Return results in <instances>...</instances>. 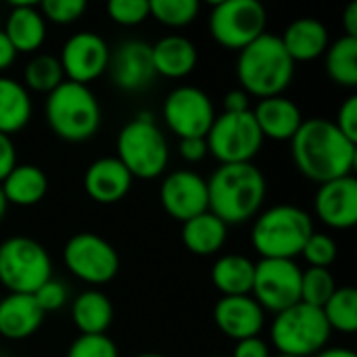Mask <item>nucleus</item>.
Masks as SVG:
<instances>
[{
  "instance_id": "nucleus-11",
  "label": "nucleus",
  "mask_w": 357,
  "mask_h": 357,
  "mask_svg": "<svg viewBox=\"0 0 357 357\" xmlns=\"http://www.w3.org/2000/svg\"><path fill=\"white\" fill-rule=\"evenodd\" d=\"M65 268L86 284H107L119 272V253L96 232L73 234L63 249Z\"/></svg>"
},
{
  "instance_id": "nucleus-39",
  "label": "nucleus",
  "mask_w": 357,
  "mask_h": 357,
  "mask_svg": "<svg viewBox=\"0 0 357 357\" xmlns=\"http://www.w3.org/2000/svg\"><path fill=\"white\" fill-rule=\"evenodd\" d=\"M33 299L38 303V307L48 314V312H56V310H63L69 301V289L63 280H56V278H50L48 282H44L36 293H33Z\"/></svg>"
},
{
  "instance_id": "nucleus-35",
  "label": "nucleus",
  "mask_w": 357,
  "mask_h": 357,
  "mask_svg": "<svg viewBox=\"0 0 357 357\" xmlns=\"http://www.w3.org/2000/svg\"><path fill=\"white\" fill-rule=\"evenodd\" d=\"M107 13L113 23L134 27L151 17V4L149 0H111L107 4Z\"/></svg>"
},
{
  "instance_id": "nucleus-10",
  "label": "nucleus",
  "mask_w": 357,
  "mask_h": 357,
  "mask_svg": "<svg viewBox=\"0 0 357 357\" xmlns=\"http://www.w3.org/2000/svg\"><path fill=\"white\" fill-rule=\"evenodd\" d=\"M266 25L268 13L257 0H222L209 13L211 38L228 50L241 52L266 33Z\"/></svg>"
},
{
  "instance_id": "nucleus-15",
  "label": "nucleus",
  "mask_w": 357,
  "mask_h": 357,
  "mask_svg": "<svg viewBox=\"0 0 357 357\" xmlns=\"http://www.w3.org/2000/svg\"><path fill=\"white\" fill-rule=\"evenodd\" d=\"M159 201L169 218L184 224L209 211L207 180L192 169H176L161 182Z\"/></svg>"
},
{
  "instance_id": "nucleus-9",
  "label": "nucleus",
  "mask_w": 357,
  "mask_h": 357,
  "mask_svg": "<svg viewBox=\"0 0 357 357\" xmlns=\"http://www.w3.org/2000/svg\"><path fill=\"white\" fill-rule=\"evenodd\" d=\"M207 153H211L222 165L234 163H253L259 155L264 136L255 123V117L249 111L243 113H220L215 115L207 136Z\"/></svg>"
},
{
  "instance_id": "nucleus-44",
  "label": "nucleus",
  "mask_w": 357,
  "mask_h": 357,
  "mask_svg": "<svg viewBox=\"0 0 357 357\" xmlns=\"http://www.w3.org/2000/svg\"><path fill=\"white\" fill-rule=\"evenodd\" d=\"M243 111H249V94L241 88H234L224 96V113H243Z\"/></svg>"
},
{
  "instance_id": "nucleus-16",
  "label": "nucleus",
  "mask_w": 357,
  "mask_h": 357,
  "mask_svg": "<svg viewBox=\"0 0 357 357\" xmlns=\"http://www.w3.org/2000/svg\"><path fill=\"white\" fill-rule=\"evenodd\" d=\"M111 82L123 92H142L155 79V67L151 56V44L140 40H128L115 48L109 56Z\"/></svg>"
},
{
  "instance_id": "nucleus-19",
  "label": "nucleus",
  "mask_w": 357,
  "mask_h": 357,
  "mask_svg": "<svg viewBox=\"0 0 357 357\" xmlns=\"http://www.w3.org/2000/svg\"><path fill=\"white\" fill-rule=\"evenodd\" d=\"M132 184V174L117 157H100L92 161L84 174V190L98 205H115L123 201Z\"/></svg>"
},
{
  "instance_id": "nucleus-5",
  "label": "nucleus",
  "mask_w": 357,
  "mask_h": 357,
  "mask_svg": "<svg viewBox=\"0 0 357 357\" xmlns=\"http://www.w3.org/2000/svg\"><path fill=\"white\" fill-rule=\"evenodd\" d=\"M44 115L52 134L67 142L90 140L102 119L100 102L90 86L67 79L46 96Z\"/></svg>"
},
{
  "instance_id": "nucleus-33",
  "label": "nucleus",
  "mask_w": 357,
  "mask_h": 357,
  "mask_svg": "<svg viewBox=\"0 0 357 357\" xmlns=\"http://www.w3.org/2000/svg\"><path fill=\"white\" fill-rule=\"evenodd\" d=\"M335 291L337 282L328 268H307L301 272V303L322 310Z\"/></svg>"
},
{
  "instance_id": "nucleus-30",
  "label": "nucleus",
  "mask_w": 357,
  "mask_h": 357,
  "mask_svg": "<svg viewBox=\"0 0 357 357\" xmlns=\"http://www.w3.org/2000/svg\"><path fill=\"white\" fill-rule=\"evenodd\" d=\"M326 73L341 88H357V38L343 36L326 48Z\"/></svg>"
},
{
  "instance_id": "nucleus-43",
  "label": "nucleus",
  "mask_w": 357,
  "mask_h": 357,
  "mask_svg": "<svg viewBox=\"0 0 357 357\" xmlns=\"http://www.w3.org/2000/svg\"><path fill=\"white\" fill-rule=\"evenodd\" d=\"M180 155L188 163H199L207 157V142L205 138H186L180 140Z\"/></svg>"
},
{
  "instance_id": "nucleus-1",
  "label": "nucleus",
  "mask_w": 357,
  "mask_h": 357,
  "mask_svg": "<svg viewBox=\"0 0 357 357\" xmlns=\"http://www.w3.org/2000/svg\"><path fill=\"white\" fill-rule=\"evenodd\" d=\"M295 167L312 182L326 184L351 176L357 159V142L349 140L331 119L312 117L301 123L291 140Z\"/></svg>"
},
{
  "instance_id": "nucleus-28",
  "label": "nucleus",
  "mask_w": 357,
  "mask_h": 357,
  "mask_svg": "<svg viewBox=\"0 0 357 357\" xmlns=\"http://www.w3.org/2000/svg\"><path fill=\"white\" fill-rule=\"evenodd\" d=\"M253 278H255V261L238 253H228L218 257L211 268V282L222 293V297L251 295Z\"/></svg>"
},
{
  "instance_id": "nucleus-29",
  "label": "nucleus",
  "mask_w": 357,
  "mask_h": 357,
  "mask_svg": "<svg viewBox=\"0 0 357 357\" xmlns=\"http://www.w3.org/2000/svg\"><path fill=\"white\" fill-rule=\"evenodd\" d=\"M33 113L31 96L27 88L13 79L0 75V134H15L23 130Z\"/></svg>"
},
{
  "instance_id": "nucleus-48",
  "label": "nucleus",
  "mask_w": 357,
  "mask_h": 357,
  "mask_svg": "<svg viewBox=\"0 0 357 357\" xmlns=\"http://www.w3.org/2000/svg\"><path fill=\"white\" fill-rule=\"evenodd\" d=\"M6 209H8V203H6L4 192H2V188H0V222H2V218L6 215Z\"/></svg>"
},
{
  "instance_id": "nucleus-2",
  "label": "nucleus",
  "mask_w": 357,
  "mask_h": 357,
  "mask_svg": "<svg viewBox=\"0 0 357 357\" xmlns=\"http://www.w3.org/2000/svg\"><path fill=\"white\" fill-rule=\"evenodd\" d=\"M268 182L253 163L220 165L207 180L209 211L226 226L253 220L264 207Z\"/></svg>"
},
{
  "instance_id": "nucleus-47",
  "label": "nucleus",
  "mask_w": 357,
  "mask_h": 357,
  "mask_svg": "<svg viewBox=\"0 0 357 357\" xmlns=\"http://www.w3.org/2000/svg\"><path fill=\"white\" fill-rule=\"evenodd\" d=\"M314 357H357L356 351H351V349H347V347H326V349H322L318 356Z\"/></svg>"
},
{
  "instance_id": "nucleus-7",
  "label": "nucleus",
  "mask_w": 357,
  "mask_h": 357,
  "mask_svg": "<svg viewBox=\"0 0 357 357\" xmlns=\"http://www.w3.org/2000/svg\"><path fill=\"white\" fill-rule=\"evenodd\" d=\"M331 326L322 310L297 303L274 316L270 339L278 354L293 357L318 356L331 341Z\"/></svg>"
},
{
  "instance_id": "nucleus-24",
  "label": "nucleus",
  "mask_w": 357,
  "mask_h": 357,
  "mask_svg": "<svg viewBox=\"0 0 357 357\" xmlns=\"http://www.w3.org/2000/svg\"><path fill=\"white\" fill-rule=\"evenodd\" d=\"M151 56L155 75L167 77V79H182L190 75L199 63V50L192 40L186 36H165L151 44Z\"/></svg>"
},
{
  "instance_id": "nucleus-46",
  "label": "nucleus",
  "mask_w": 357,
  "mask_h": 357,
  "mask_svg": "<svg viewBox=\"0 0 357 357\" xmlns=\"http://www.w3.org/2000/svg\"><path fill=\"white\" fill-rule=\"evenodd\" d=\"M343 29L345 36L349 38H357V2H349L345 13H343Z\"/></svg>"
},
{
  "instance_id": "nucleus-17",
  "label": "nucleus",
  "mask_w": 357,
  "mask_h": 357,
  "mask_svg": "<svg viewBox=\"0 0 357 357\" xmlns=\"http://www.w3.org/2000/svg\"><path fill=\"white\" fill-rule=\"evenodd\" d=\"M316 218L333 230H349L357 224V180L351 176L318 186L314 197Z\"/></svg>"
},
{
  "instance_id": "nucleus-21",
  "label": "nucleus",
  "mask_w": 357,
  "mask_h": 357,
  "mask_svg": "<svg viewBox=\"0 0 357 357\" xmlns=\"http://www.w3.org/2000/svg\"><path fill=\"white\" fill-rule=\"evenodd\" d=\"M287 54L293 59V63H307L324 56L326 48L331 46V33L328 27L314 17H301L289 23L278 36Z\"/></svg>"
},
{
  "instance_id": "nucleus-4",
  "label": "nucleus",
  "mask_w": 357,
  "mask_h": 357,
  "mask_svg": "<svg viewBox=\"0 0 357 357\" xmlns=\"http://www.w3.org/2000/svg\"><path fill=\"white\" fill-rule=\"evenodd\" d=\"M314 222L297 205H274L257 213L251 228V245L261 259H295L301 255Z\"/></svg>"
},
{
  "instance_id": "nucleus-31",
  "label": "nucleus",
  "mask_w": 357,
  "mask_h": 357,
  "mask_svg": "<svg viewBox=\"0 0 357 357\" xmlns=\"http://www.w3.org/2000/svg\"><path fill=\"white\" fill-rule=\"evenodd\" d=\"M331 331L354 335L357 331V291L354 287H337L333 297L322 307Z\"/></svg>"
},
{
  "instance_id": "nucleus-25",
  "label": "nucleus",
  "mask_w": 357,
  "mask_h": 357,
  "mask_svg": "<svg viewBox=\"0 0 357 357\" xmlns=\"http://www.w3.org/2000/svg\"><path fill=\"white\" fill-rule=\"evenodd\" d=\"M4 199L15 207H33L48 192L46 174L31 163H17L13 172L0 182Z\"/></svg>"
},
{
  "instance_id": "nucleus-22",
  "label": "nucleus",
  "mask_w": 357,
  "mask_h": 357,
  "mask_svg": "<svg viewBox=\"0 0 357 357\" xmlns=\"http://www.w3.org/2000/svg\"><path fill=\"white\" fill-rule=\"evenodd\" d=\"M44 316L33 295L8 293L0 297V337L8 341L29 339L40 331Z\"/></svg>"
},
{
  "instance_id": "nucleus-41",
  "label": "nucleus",
  "mask_w": 357,
  "mask_h": 357,
  "mask_svg": "<svg viewBox=\"0 0 357 357\" xmlns=\"http://www.w3.org/2000/svg\"><path fill=\"white\" fill-rule=\"evenodd\" d=\"M232 357H272L270 356V347L266 341H261L259 337H251V339H243L236 341Z\"/></svg>"
},
{
  "instance_id": "nucleus-18",
  "label": "nucleus",
  "mask_w": 357,
  "mask_h": 357,
  "mask_svg": "<svg viewBox=\"0 0 357 357\" xmlns=\"http://www.w3.org/2000/svg\"><path fill=\"white\" fill-rule=\"evenodd\" d=\"M213 322L222 335L232 341L259 337L266 324V312L251 295L220 297L213 307Z\"/></svg>"
},
{
  "instance_id": "nucleus-26",
  "label": "nucleus",
  "mask_w": 357,
  "mask_h": 357,
  "mask_svg": "<svg viewBox=\"0 0 357 357\" xmlns=\"http://www.w3.org/2000/svg\"><path fill=\"white\" fill-rule=\"evenodd\" d=\"M226 241H228V226L211 211H205L182 224V245L192 255L199 257L215 255L224 249Z\"/></svg>"
},
{
  "instance_id": "nucleus-23",
  "label": "nucleus",
  "mask_w": 357,
  "mask_h": 357,
  "mask_svg": "<svg viewBox=\"0 0 357 357\" xmlns=\"http://www.w3.org/2000/svg\"><path fill=\"white\" fill-rule=\"evenodd\" d=\"M4 33L10 40L13 48L25 54H33L46 42V21L36 2H13Z\"/></svg>"
},
{
  "instance_id": "nucleus-49",
  "label": "nucleus",
  "mask_w": 357,
  "mask_h": 357,
  "mask_svg": "<svg viewBox=\"0 0 357 357\" xmlns=\"http://www.w3.org/2000/svg\"><path fill=\"white\" fill-rule=\"evenodd\" d=\"M134 357H167L163 356V354H155V351H146V354H138V356Z\"/></svg>"
},
{
  "instance_id": "nucleus-13",
  "label": "nucleus",
  "mask_w": 357,
  "mask_h": 357,
  "mask_svg": "<svg viewBox=\"0 0 357 357\" xmlns=\"http://www.w3.org/2000/svg\"><path fill=\"white\" fill-rule=\"evenodd\" d=\"M163 121L180 140L205 138L213 119L215 107L211 96L197 86H178L163 100Z\"/></svg>"
},
{
  "instance_id": "nucleus-8",
  "label": "nucleus",
  "mask_w": 357,
  "mask_h": 357,
  "mask_svg": "<svg viewBox=\"0 0 357 357\" xmlns=\"http://www.w3.org/2000/svg\"><path fill=\"white\" fill-rule=\"evenodd\" d=\"M52 278V259L31 236H10L0 243V284L8 293L33 295Z\"/></svg>"
},
{
  "instance_id": "nucleus-50",
  "label": "nucleus",
  "mask_w": 357,
  "mask_h": 357,
  "mask_svg": "<svg viewBox=\"0 0 357 357\" xmlns=\"http://www.w3.org/2000/svg\"><path fill=\"white\" fill-rule=\"evenodd\" d=\"M274 357H293V356H282V354H278V356H274Z\"/></svg>"
},
{
  "instance_id": "nucleus-42",
  "label": "nucleus",
  "mask_w": 357,
  "mask_h": 357,
  "mask_svg": "<svg viewBox=\"0 0 357 357\" xmlns=\"http://www.w3.org/2000/svg\"><path fill=\"white\" fill-rule=\"evenodd\" d=\"M17 165V151L13 144V138L6 134H0V182L13 172Z\"/></svg>"
},
{
  "instance_id": "nucleus-45",
  "label": "nucleus",
  "mask_w": 357,
  "mask_h": 357,
  "mask_svg": "<svg viewBox=\"0 0 357 357\" xmlns=\"http://www.w3.org/2000/svg\"><path fill=\"white\" fill-rule=\"evenodd\" d=\"M15 59H17V50L13 48L4 29H0V71L8 69L15 63Z\"/></svg>"
},
{
  "instance_id": "nucleus-3",
  "label": "nucleus",
  "mask_w": 357,
  "mask_h": 357,
  "mask_svg": "<svg viewBox=\"0 0 357 357\" xmlns=\"http://www.w3.org/2000/svg\"><path fill=\"white\" fill-rule=\"evenodd\" d=\"M236 77L249 96H280L295 77V63L274 33H264L238 52Z\"/></svg>"
},
{
  "instance_id": "nucleus-20",
  "label": "nucleus",
  "mask_w": 357,
  "mask_h": 357,
  "mask_svg": "<svg viewBox=\"0 0 357 357\" xmlns=\"http://www.w3.org/2000/svg\"><path fill=\"white\" fill-rule=\"evenodd\" d=\"M255 123L264 136V140H276V142H291L297 130L301 128L303 113L299 105L287 96H270L261 98L255 109H251Z\"/></svg>"
},
{
  "instance_id": "nucleus-12",
  "label": "nucleus",
  "mask_w": 357,
  "mask_h": 357,
  "mask_svg": "<svg viewBox=\"0 0 357 357\" xmlns=\"http://www.w3.org/2000/svg\"><path fill=\"white\" fill-rule=\"evenodd\" d=\"M301 268L295 259H259L251 297L274 316L301 301Z\"/></svg>"
},
{
  "instance_id": "nucleus-36",
  "label": "nucleus",
  "mask_w": 357,
  "mask_h": 357,
  "mask_svg": "<svg viewBox=\"0 0 357 357\" xmlns=\"http://www.w3.org/2000/svg\"><path fill=\"white\" fill-rule=\"evenodd\" d=\"M301 255L310 268H328L337 259V243L333 236L314 230V234L307 238Z\"/></svg>"
},
{
  "instance_id": "nucleus-38",
  "label": "nucleus",
  "mask_w": 357,
  "mask_h": 357,
  "mask_svg": "<svg viewBox=\"0 0 357 357\" xmlns=\"http://www.w3.org/2000/svg\"><path fill=\"white\" fill-rule=\"evenodd\" d=\"M44 21L56 23V25H69L75 23L86 13L84 0H44L38 4Z\"/></svg>"
},
{
  "instance_id": "nucleus-37",
  "label": "nucleus",
  "mask_w": 357,
  "mask_h": 357,
  "mask_svg": "<svg viewBox=\"0 0 357 357\" xmlns=\"http://www.w3.org/2000/svg\"><path fill=\"white\" fill-rule=\"evenodd\" d=\"M65 357H119V349L107 335H79Z\"/></svg>"
},
{
  "instance_id": "nucleus-6",
  "label": "nucleus",
  "mask_w": 357,
  "mask_h": 357,
  "mask_svg": "<svg viewBox=\"0 0 357 357\" xmlns=\"http://www.w3.org/2000/svg\"><path fill=\"white\" fill-rule=\"evenodd\" d=\"M117 159L132 178L155 180L169 163V144L151 113L142 111L130 119L117 134Z\"/></svg>"
},
{
  "instance_id": "nucleus-32",
  "label": "nucleus",
  "mask_w": 357,
  "mask_h": 357,
  "mask_svg": "<svg viewBox=\"0 0 357 357\" xmlns=\"http://www.w3.org/2000/svg\"><path fill=\"white\" fill-rule=\"evenodd\" d=\"M23 86L33 92L50 94L54 88H59L65 82L63 67L56 56L52 54H36L27 61L23 69Z\"/></svg>"
},
{
  "instance_id": "nucleus-14",
  "label": "nucleus",
  "mask_w": 357,
  "mask_h": 357,
  "mask_svg": "<svg viewBox=\"0 0 357 357\" xmlns=\"http://www.w3.org/2000/svg\"><path fill=\"white\" fill-rule=\"evenodd\" d=\"M109 56V44L100 33L77 31L63 44L59 63L63 67V75L67 82L88 86L107 71Z\"/></svg>"
},
{
  "instance_id": "nucleus-27",
  "label": "nucleus",
  "mask_w": 357,
  "mask_h": 357,
  "mask_svg": "<svg viewBox=\"0 0 357 357\" xmlns=\"http://www.w3.org/2000/svg\"><path fill=\"white\" fill-rule=\"evenodd\" d=\"M113 318L115 310L111 299L96 289L79 293L71 303V320L79 335H107Z\"/></svg>"
},
{
  "instance_id": "nucleus-34",
  "label": "nucleus",
  "mask_w": 357,
  "mask_h": 357,
  "mask_svg": "<svg viewBox=\"0 0 357 357\" xmlns=\"http://www.w3.org/2000/svg\"><path fill=\"white\" fill-rule=\"evenodd\" d=\"M151 17L167 27H186L190 25L199 13V0H149Z\"/></svg>"
},
{
  "instance_id": "nucleus-40",
  "label": "nucleus",
  "mask_w": 357,
  "mask_h": 357,
  "mask_svg": "<svg viewBox=\"0 0 357 357\" xmlns=\"http://www.w3.org/2000/svg\"><path fill=\"white\" fill-rule=\"evenodd\" d=\"M335 126L349 138L357 142V96L356 94H349L343 105L339 107L337 111V119H335Z\"/></svg>"
}]
</instances>
